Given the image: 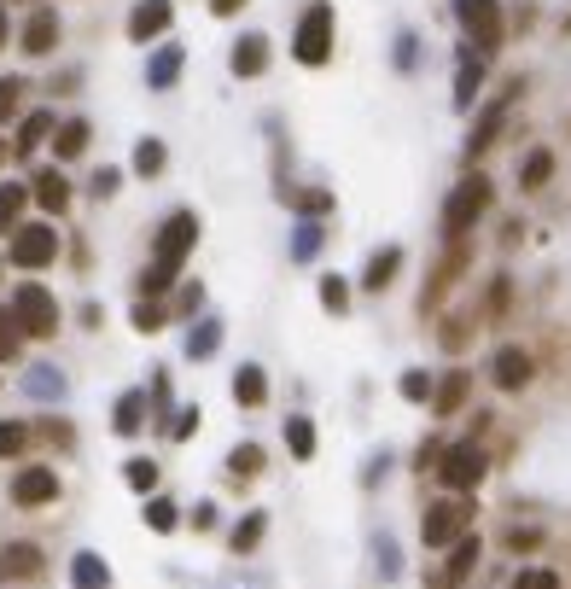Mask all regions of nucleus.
Segmentation results:
<instances>
[{"mask_svg":"<svg viewBox=\"0 0 571 589\" xmlns=\"http://www.w3.org/2000/svg\"><path fill=\"white\" fill-rule=\"evenodd\" d=\"M193 240H199V216H193V210H175V216L164 222V234H158V251H152L146 275H140V292H146V298H158L169 280L181 275V263H187Z\"/></svg>","mask_w":571,"mask_h":589,"instance_id":"1","label":"nucleus"},{"mask_svg":"<svg viewBox=\"0 0 571 589\" xmlns=\"http://www.w3.org/2000/svg\"><path fill=\"white\" fill-rule=\"evenodd\" d=\"M292 53H298V65H327V59H333V6H327V0H315L298 18Z\"/></svg>","mask_w":571,"mask_h":589,"instance_id":"2","label":"nucleus"},{"mask_svg":"<svg viewBox=\"0 0 571 589\" xmlns=\"http://www.w3.org/2000/svg\"><path fill=\"white\" fill-rule=\"evenodd\" d=\"M484 210H490V181H484V175H467V181L449 193V205H443V234H449V240H461Z\"/></svg>","mask_w":571,"mask_h":589,"instance_id":"3","label":"nucleus"},{"mask_svg":"<svg viewBox=\"0 0 571 589\" xmlns=\"http://www.w3.org/2000/svg\"><path fill=\"white\" fill-rule=\"evenodd\" d=\"M12 315H18V327H24L30 339H53V333H59V304H53V292L35 286V280L12 292Z\"/></svg>","mask_w":571,"mask_h":589,"instance_id":"4","label":"nucleus"},{"mask_svg":"<svg viewBox=\"0 0 571 589\" xmlns=\"http://www.w3.org/2000/svg\"><path fill=\"white\" fill-rule=\"evenodd\" d=\"M455 18H461V30L472 35L478 53H496L502 47V6L496 0H455Z\"/></svg>","mask_w":571,"mask_h":589,"instance_id":"5","label":"nucleus"},{"mask_svg":"<svg viewBox=\"0 0 571 589\" xmlns=\"http://www.w3.org/2000/svg\"><path fill=\"white\" fill-rule=\"evenodd\" d=\"M467 520H472L467 502H432L426 520H420V537H426L432 549H449L455 537H467Z\"/></svg>","mask_w":571,"mask_h":589,"instance_id":"6","label":"nucleus"},{"mask_svg":"<svg viewBox=\"0 0 571 589\" xmlns=\"http://www.w3.org/2000/svg\"><path fill=\"white\" fill-rule=\"evenodd\" d=\"M18 269H47L53 257H59V234L47 228V222H30V228H18V240H12V251H6Z\"/></svg>","mask_w":571,"mask_h":589,"instance_id":"7","label":"nucleus"},{"mask_svg":"<svg viewBox=\"0 0 571 589\" xmlns=\"http://www.w3.org/2000/svg\"><path fill=\"white\" fill-rule=\"evenodd\" d=\"M437 479L449 490H472L478 479H484V450L478 444H449L443 450V467H437Z\"/></svg>","mask_w":571,"mask_h":589,"instance_id":"8","label":"nucleus"},{"mask_svg":"<svg viewBox=\"0 0 571 589\" xmlns=\"http://www.w3.org/2000/svg\"><path fill=\"white\" fill-rule=\"evenodd\" d=\"M59 496V473L53 467H24L18 479H12V502L18 508H41V502H53Z\"/></svg>","mask_w":571,"mask_h":589,"instance_id":"9","label":"nucleus"},{"mask_svg":"<svg viewBox=\"0 0 571 589\" xmlns=\"http://www.w3.org/2000/svg\"><path fill=\"white\" fill-rule=\"evenodd\" d=\"M490 380L502 385V391H525V385H531V356L519 345H502L496 362H490Z\"/></svg>","mask_w":571,"mask_h":589,"instance_id":"10","label":"nucleus"},{"mask_svg":"<svg viewBox=\"0 0 571 589\" xmlns=\"http://www.w3.org/2000/svg\"><path fill=\"white\" fill-rule=\"evenodd\" d=\"M169 18H175L169 0H140L135 12H129V35H135V41H152V35L169 30Z\"/></svg>","mask_w":571,"mask_h":589,"instance_id":"11","label":"nucleus"},{"mask_svg":"<svg viewBox=\"0 0 571 589\" xmlns=\"http://www.w3.org/2000/svg\"><path fill=\"white\" fill-rule=\"evenodd\" d=\"M41 572V549L35 543H6L0 549V584H18V578H35Z\"/></svg>","mask_w":571,"mask_h":589,"instance_id":"12","label":"nucleus"},{"mask_svg":"<svg viewBox=\"0 0 571 589\" xmlns=\"http://www.w3.org/2000/svg\"><path fill=\"white\" fill-rule=\"evenodd\" d=\"M269 70V35H239L234 41V76H263Z\"/></svg>","mask_w":571,"mask_h":589,"instance_id":"13","label":"nucleus"},{"mask_svg":"<svg viewBox=\"0 0 571 589\" xmlns=\"http://www.w3.org/2000/svg\"><path fill=\"white\" fill-rule=\"evenodd\" d=\"M70 589H111V566L94 549H82V555L70 560Z\"/></svg>","mask_w":571,"mask_h":589,"instance_id":"14","label":"nucleus"},{"mask_svg":"<svg viewBox=\"0 0 571 589\" xmlns=\"http://www.w3.org/2000/svg\"><path fill=\"white\" fill-rule=\"evenodd\" d=\"M472 566H478V537H455V543H449V566H443V584L449 589L467 584Z\"/></svg>","mask_w":571,"mask_h":589,"instance_id":"15","label":"nucleus"},{"mask_svg":"<svg viewBox=\"0 0 571 589\" xmlns=\"http://www.w3.org/2000/svg\"><path fill=\"white\" fill-rule=\"evenodd\" d=\"M53 41H59V18L41 6L30 24H24V53H35V59H41V53H53Z\"/></svg>","mask_w":571,"mask_h":589,"instance_id":"16","label":"nucleus"},{"mask_svg":"<svg viewBox=\"0 0 571 589\" xmlns=\"http://www.w3.org/2000/svg\"><path fill=\"white\" fill-rule=\"evenodd\" d=\"M397 269H403V251H397V245H385V251H373V257H368V275H362V286H368V292H385Z\"/></svg>","mask_w":571,"mask_h":589,"instance_id":"17","label":"nucleus"},{"mask_svg":"<svg viewBox=\"0 0 571 589\" xmlns=\"http://www.w3.org/2000/svg\"><path fill=\"white\" fill-rule=\"evenodd\" d=\"M502 117H507V100H496L490 111H484V117H478V123H472V140H467L472 158H478L484 146H496V135H502Z\"/></svg>","mask_w":571,"mask_h":589,"instance_id":"18","label":"nucleus"},{"mask_svg":"<svg viewBox=\"0 0 571 589\" xmlns=\"http://www.w3.org/2000/svg\"><path fill=\"white\" fill-rule=\"evenodd\" d=\"M263 397H269V380H263V368H257V362H245V368L234 374V403H245V409H257Z\"/></svg>","mask_w":571,"mask_h":589,"instance_id":"19","label":"nucleus"},{"mask_svg":"<svg viewBox=\"0 0 571 589\" xmlns=\"http://www.w3.org/2000/svg\"><path fill=\"white\" fill-rule=\"evenodd\" d=\"M35 199H41V205L59 216V210L70 205V181H65L59 170H41V175H35Z\"/></svg>","mask_w":571,"mask_h":589,"instance_id":"20","label":"nucleus"},{"mask_svg":"<svg viewBox=\"0 0 571 589\" xmlns=\"http://www.w3.org/2000/svg\"><path fill=\"white\" fill-rule=\"evenodd\" d=\"M146 391H123V397H117V420H111V426H117V432H123V438H135L140 426H146Z\"/></svg>","mask_w":571,"mask_h":589,"instance_id":"21","label":"nucleus"},{"mask_svg":"<svg viewBox=\"0 0 571 589\" xmlns=\"http://www.w3.org/2000/svg\"><path fill=\"white\" fill-rule=\"evenodd\" d=\"M216 345H222V321H216V315H204L199 327L187 333V356H193V362H204V356H216Z\"/></svg>","mask_w":571,"mask_h":589,"instance_id":"22","label":"nucleus"},{"mask_svg":"<svg viewBox=\"0 0 571 589\" xmlns=\"http://www.w3.org/2000/svg\"><path fill=\"white\" fill-rule=\"evenodd\" d=\"M181 59H187L181 47H158V53H152V65H146V82H152V88H169V82L181 76Z\"/></svg>","mask_w":571,"mask_h":589,"instance_id":"23","label":"nucleus"},{"mask_svg":"<svg viewBox=\"0 0 571 589\" xmlns=\"http://www.w3.org/2000/svg\"><path fill=\"white\" fill-rule=\"evenodd\" d=\"M478 82H484V65H478V59H461V70H455V105H461V111H472Z\"/></svg>","mask_w":571,"mask_h":589,"instance_id":"24","label":"nucleus"},{"mask_svg":"<svg viewBox=\"0 0 571 589\" xmlns=\"http://www.w3.org/2000/svg\"><path fill=\"white\" fill-rule=\"evenodd\" d=\"M321 240H327V228H321L315 216H303V222H298V234H292V257H298V263H309V257L321 251Z\"/></svg>","mask_w":571,"mask_h":589,"instance_id":"25","label":"nucleus"},{"mask_svg":"<svg viewBox=\"0 0 571 589\" xmlns=\"http://www.w3.org/2000/svg\"><path fill=\"white\" fill-rule=\"evenodd\" d=\"M47 135H53V111H35V117H24V129H18V152L30 158Z\"/></svg>","mask_w":571,"mask_h":589,"instance_id":"26","label":"nucleus"},{"mask_svg":"<svg viewBox=\"0 0 571 589\" xmlns=\"http://www.w3.org/2000/svg\"><path fill=\"white\" fill-rule=\"evenodd\" d=\"M82 146H88V123H82V117L59 123V135H53V152H59V158H76Z\"/></svg>","mask_w":571,"mask_h":589,"instance_id":"27","label":"nucleus"},{"mask_svg":"<svg viewBox=\"0 0 571 589\" xmlns=\"http://www.w3.org/2000/svg\"><path fill=\"white\" fill-rule=\"evenodd\" d=\"M461 403H467V374H449V380L437 385L432 409H437V415H455V409H461Z\"/></svg>","mask_w":571,"mask_h":589,"instance_id":"28","label":"nucleus"},{"mask_svg":"<svg viewBox=\"0 0 571 589\" xmlns=\"http://www.w3.org/2000/svg\"><path fill=\"white\" fill-rule=\"evenodd\" d=\"M286 444H292L298 461H309V455H315V426H309L303 415H292V420H286Z\"/></svg>","mask_w":571,"mask_h":589,"instance_id":"29","label":"nucleus"},{"mask_svg":"<svg viewBox=\"0 0 571 589\" xmlns=\"http://www.w3.org/2000/svg\"><path fill=\"white\" fill-rule=\"evenodd\" d=\"M228 473H234V479H257V473H263V450H257V444H239V450L228 455Z\"/></svg>","mask_w":571,"mask_h":589,"instance_id":"30","label":"nucleus"},{"mask_svg":"<svg viewBox=\"0 0 571 589\" xmlns=\"http://www.w3.org/2000/svg\"><path fill=\"white\" fill-rule=\"evenodd\" d=\"M263 531H269V520H263V514H245V520L234 525V555L257 549V543H263Z\"/></svg>","mask_w":571,"mask_h":589,"instance_id":"31","label":"nucleus"},{"mask_svg":"<svg viewBox=\"0 0 571 589\" xmlns=\"http://www.w3.org/2000/svg\"><path fill=\"white\" fill-rule=\"evenodd\" d=\"M24 199H30V193H24L18 181H6V187H0V234H6L12 222H18V210H24Z\"/></svg>","mask_w":571,"mask_h":589,"instance_id":"32","label":"nucleus"},{"mask_svg":"<svg viewBox=\"0 0 571 589\" xmlns=\"http://www.w3.org/2000/svg\"><path fill=\"white\" fill-rule=\"evenodd\" d=\"M18 345H24V327H18V315L0 310V362H12V356H18Z\"/></svg>","mask_w":571,"mask_h":589,"instance_id":"33","label":"nucleus"},{"mask_svg":"<svg viewBox=\"0 0 571 589\" xmlns=\"http://www.w3.org/2000/svg\"><path fill=\"white\" fill-rule=\"evenodd\" d=\"M30 397H65V380H59V368H30Z\"/></svg>","mask_w":571,"mask_h":589,"instance_id":"34","label":"nucleus"},{"mask_svg":"<svg viewBox=\"0 0 571 589\" xmlns=\"http://www.w3.org/2000/svg\"><path fill=\"white\" fill-rule=\"evenodd\" d=\"M135 170L140 175H158V170H164V140H152V135L140 140V146H135Z\"/></svg>","mask_w":571,"mask_h":589,"instance_id":"35","label":"nucleus"},{"mask_svg":"<svg viewBox=\"0 0 571 589\" xmlns=\"http://www.w3.org/2000/svg\"><path fill=\"white\" fill-rule=\"evenodd\" d=\"M123 479H129V490H140V496H146V490L158 485V461H146V455H140V461H129V467H123Z\"/></svg>","mask_w":571,"mask_h":589,"instance_id":"36","label":"nucleus"},{"mask_svg":"<svg viewBox=\"0 0 571 589\" xmlns=\"http://www.w3.org/2000/svg\"><path fill=\"white\" fill-rule=\"evenodd\" d=\"M321 304H327L333 315L350 310V286H344V275H327V280H321Z\"/></svg>","mask_w":571,"mask_h":589,"instance_id":"37","label":"nucleus"},{"mask_svg":"<svg viewBox=\"0 0 571 589\" xmlns=\"http://www.w3.org/2000/svg\"><path fill=\"white\" fill-rule=\"evenodd\" d=\"M548 175H554V152H531L525 170H519V181H525V187H542Z\"/></svg>","mask_w":571,"mask_h":589,"instance_id":"38","label":"nucleus"},{"mask_svg":"<svg viewBox=\"0 0 571 589\" xmlns=\"http://www.w3.org/2000/svg\"><path fill=\"white\" fill-rule=\"evenodd\" d=\"M175 514H181V508L164 502V496H152V502H146V525H152V531H175Z\"/></svg>","mask_w":571,"mask_h":589,"instance_id":"39","label":"nucleus"},{"mask_svg":"<svg viewBox=\"0 0 571 589\" xmlns=\"http://www.w3.org/2000/svg\"><path fill=\"white\" fill-rule=\"evenodd\" d=\"M403 397H408V403H426V397H437V391H432V374L408 368V374H403Z\"/></svg>","mask_w":571,"mask_h":589,"instance_id":"40","label":"nucleus"},{"mask_svg":"<svg viewBox=\"0 0 571 589\" xmlns=\"http://www.w3.org/2000/svg\"><path fill=\"white\" fill-rule=\"evenodd\" d=\"M24 444H30V432H24L18 420H0V455H18Z\"/></svg>","mask_w":571,"mask_h":589,"instance_id":"41","label":"nucleus"},{"mask_svg":"<svg viewBox=\"0 0 571 589\" xmlns=\"http://www.w3.org/2000/svg\"><path fill=\"white\" fill-rule=\"evenodd\" d=\"M18 94H24V82H18V76H6V82H0V123L18 111Z\"/></svg>","mask_w":571,"mask_h":589,"instance_id":"42","label":"nucleus"},{"mask_svg":"<svg viewBox=\"0 0 571 589\" xmlns=\"http://www.w3.org/2000/svg\"><path fill=\"white\" fill-rule=\"evenodd\" d=\"M135 327L140 333H158V327H164V310H158V304H135Z\"/></svg>","mask_w":571,"mask_h":589,"instance_id":"43","label":"nucleus"},{"mask_svg":"<svg viewBox=\"0 0 571 589\" xmlns=\"http://www.w3.org/2000/svg\"><path fill=\"white\" fill-rule=\"evenodd\" d=\"M193 432H199V409H181L169 420V438H193Z\"/></svg>","mask_w":571,"mask_h":589,"instance_id":"44","label":"nucleus"},{"mask_svg":"<svg viewBox=\"0 0 571 589\" xmlns=\"http://www.w3.org/2000/svg\"><path fill=\"white\" fill-rule=\"evenodd\" d=\"M513 589H560V578H554V572H519Z\"/></svg>","mask_w":571,"mask_h":589,"instance_id":"45","label":"nucleus"},{"mask_svg":"<svg viewBox=\"0 0 571 589\" xmlns=\"http://www.w3.org/2000/svg\"><path fill=\"white\" fill-rule=\"evenodd\" d=\"M414 47H420V41H414V35H397V70H414V59H420V53H414Z\"/></svg>","mask_w":571,"mask_h":589,"instance_id":"46","label":"nucleus"},{"mask_svg":"<svg viewBox=\"0 0 571 589\" xmlns=\"http://www.w3.org/2000/svg\"><path fill=\"white\" fill-rule=\"evenodd\" d=\"M379 578H397V549H391V537H379Z\"/></svg>","mask_w":571,"mask_h":589,"instance_id":"47","label":"nucleus"},{"mask_svg":"<svg viewBox=\"0 0 571 589\" xmlns=\"http://www.w3.org/2000/svg\"><path fill=\"white\" fill-rule=\"evenodd\" d=\"M117 181H123L117 170H100V175H94V193H100V199H111V193H117Z\"/></svg>","mask_w":571,"mask_h":589,"instance_id":"48","label":"nucleus"},{"mask_svg":"<svg viewBox=\"0 0 571 589\" xmlns=\"http://www.w3.org/2000/svg\"><path fill=\"white\" fill-rule=\"evenodd\" d=\"M507 543H513V549H537L542 531H531V525H525V531H507Z\"/></svg>","mask_w":571,"mask_h":589,"instance_id":"49","label":"nucleus"},{"mask_svg":"<svg viewBox=\"0 0 571 589\" xmlns=\"http://www.w3.org/2000/svg\"><path fill=\"white\" fill-rule=\"evenodd\" d=\"M193 525H199V531H210V525H216V502H199V508H193Z\"/></svg>","mask_w":571,"mask_h":589,"instance_id":"50","label":"nucleus"},{"mask_svg":"<svg viewBox=\"0 0 571 589\" xmlns=\"http://www.w3.org/2000/svg\"><path fill=\"white\" fill-rule=\"evenodd\" d=\"M239 6H245V0H210V12H222V18H228V12H239Z\"/></svg>","mask_w":571,"mask_h":589,"instance_id":"51","label":"nucleus"},{"mask_svg":"<svg viewBox=\"0 0 571 589\" xmlns=\"http://www.w3.org/2000/svg\"><path fill=\"white\" fill-rule=\"evenodd\" d=\"M0 47H6V6H0Z\"/></svg>","mask_w":571,"mask_h":589,"instance_id":"52","label":"nucleus"}]
</instances>
